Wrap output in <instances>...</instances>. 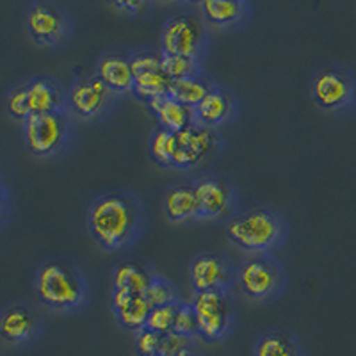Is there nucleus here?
Masks as SVG:
<instances>
[{"label": "nucleus", "mask_w": 356, "mask_h": 356, "mask_svg": "<svg viewBox=\"0 0 356 356\" xmlns=\"http://www.w3.org/2000/svg\"><path fill=\"white\" fill-rule=\"evenodd\" d=\"M148 107H150L152 113L157 118V127H161V129L178 134L189 129V127L196 125L195 109L182 104V102L175 100L170 95L148 102Z\"/></svg>", "instance_id": "412c9836"}, {"label": "nucleus", "mask_w": 356, "mask_h": 356, "mask_svg": "<svg viewBox=\"0 0 356 356\" xmlns=\"http://www.w3.org/2000/svg\"><path fill=\"white\" fill-rule=\"evenodd\" d=\"M237 287L248 300L275 303L287 289V273L273 253L248 255L237 266Z\"/></svg>", "instance_id": "20e7f679"}, {"label": "nucleus", "mask_w": 356, "mask_h": 356, "mask_svg": "<svg viewBox=\"0 0 356 356\" xmlns=\"http://www.w3.org/2000/svg\"><path fill=\"white\" fill-rule=\"evenodd\" d=\"M239 114V100L230 89L216 84L205 98L195 107L196 125L216 129L232 123Z\"/></svg>", "instance_id": "2eb2a0df"}, {"label": "nucleus", "mask_w": 356, "mask_h": 356, "mask_svg": "<svg viewBox=\"0 0 356 356\" xmlns=\"http://www.w3.org/2000/svg\"><path fill=\"white\" fill-rule=\"evenodd\" d=\"M111 8L120 11L127 17H145L154 8V2L148 0H122V2H109Z\"/></svg>", "instance_id": "72a5a7b5"}, {"label": "nucleus", "mask_w": 356, "mask_h": 356, "mask_svg": "<svg viewBox=\"0 0 356 356\" xmlns=\"http://www.w3.org/2000/svg\"><path fill=\"white\" fill-rule=\"evenodd\" d=\"M193 308L200 323V337L207 342H221L234 333L237 312L232 292H198L193 294Z\"/></svg>", "instance_id": "1a4fd4ad"}, {"label": "nucleus", "mask_w": 356, "mask_h": 356, "mask_svg": "<svg viewBox=\"0 0 356 356\" xmlns=\"http://www.w3.org/2000/svg\"><path fill=\"white\" fill-rule=\"evenodd\" d=\"M6 111L9 118L18 123H24L31 116V107H29V89L27 79L18 81L9 88L6 95Z\"/></svg>", "instance_id": "cd10ccee"}, {"label": "nucleus", "mask_w": 356, "mask_h": 356, "mask_svg": "<svg viewBox=\"0 0 356 356\" xmlns=\"http://www.w3.org/2000/svg\"><path fill=\"white\" fill-rule=\"evenodd\" d=\"M143 296H145L146 301L150 303L152 308L182 301V298H180V294H178L177 287L173 285V282H171V280H168L166 276L159 275V273L154 276L150 287L146 289V292Z\"/></svg>", "instance_id": "c85d7f7f"}, {"label": "nucleus", "mask_w": 356, "mask_h": 356, "mask_svg": "<svg viewBox=\"0 0 356 356\" xmlns=\"http://www.w3.org/2000/svg\"><path fill=\"white\" fill-rule=\"evenodd\" d=\"M114 95L95 73L77 77L68 86V111L82 120H100L114 107Z\"/></svg>", "instance_id": "ddd939ff"}, {"label": "nucleus", "mask_w": 356, "mask_h": 356, "mask_svg": "<svg viewBox=\"0 0 356 356\" xmlns=\"http://www.w3.org/2000/svg\"><path fill=\"white\" fill-rule=\"evenodd\" d=\"M310 97L324 113H349L356 107V75L344 65L319 66L312 72Z\"/></svg>", "instance_id": "39448f33"}, {"label": "nucleus", "mask_w": 356, "mask_h": 356, "mask_svg": "<svg viewBox=\"0 0 356 356\" xmlns=\"http://www.w3.org/2000/svg\"><path fill=\"white\" fill-rule=\"evenodd\" d=\"M225 139L216 129L193 125L177 134L173 170L191 171L202 168L205 162L216 159L221 152Z\"/></svg>", "instance_id": "f8f14e48"}, {"label": "nucleus", "mask_w": 356, "mask_h": 356, "mask_svg": "<svg viewBox=\"0 0 356 356\" xmlns=\"http://www.w3.org/2000/svg\"><path fill=\"white\" fill-rule=\"evenodd\" d=\"M227 237L248 255L275 253L287 243L289 225L276 209L255 205L239 211L227 222Z\"/></svg>", "instance_id": "7ed1b4c3"}, {"label": "nucleus", "mask_w": 356, "mask_h": 356, "mask_svg": "<svg viewBox=\"0 0 356 356\" xmlns=\"http://www.w3.org/2000/svg\"><path fill=\"white\" fill-rule=\"evenodd\" d=\"M175 333H180V335H186L189 339H198L200 337V323L198 317H196V312L193 308V303H187V301H182L180 307H178L177 317H175Z\"/></svg>", "instance_id": "7c9ffc66"}, {"label": "nucleus", "mask_w": 356, "mask_h": 356, "mask_svg": "<svg viewBox=\"0 0 356 356\" xmlns=\"http://www.w3.org/2000/svg\"><path fill=\"white\" fill-rule=\"evenodd\" d=\"M155 275L157 271H154L148 264L139 262V260H120L113 266L111 282L116 289H127L138 294H145Z\"/></svg>", "instance_id": "5701e85b"}, {"label": "nucleus", "mask_w": 356, "mask_h": 356, "mask_svg": "<svg viewBox=\"0 0 356 356\" xmlns=\"http://www.w3.org/2000/svg\"><path fill=\"white\" fill-rule=\"evenodd\" d=\"M24 25L31 40L43 49L63 47L73 33L68 9L52 0H33L25 9Z\"/></svg>", "instance_id": "6e6552de"}, {"label": "nucleus", "mask_w": 356, "mask_h": 356, "mask_svg": "<svg viewBox=\"0 0 356 356\" xmlns=\"http://www.w3.org/2000/svg\"><path fill=\"white\" fill-rule=\"evenodd\" d=\"M34 291L43 307L59 314L81 312L91 298L88 276L66 257H49L38 266Z\"/></svg>", "instance_id": "f03ea898"}, {"label": "nucleus", "mask_w": 356, "mask_h": 356, "mask_svg": "<svg viewBox=\"0 0 356 356\" xmlns=\"http://www.w3.org/2000/svg\"><path fill=\"white\" fill-rule=\"evenodd\" d=\"M161 333L150 328H143L134 333V351L138 356H159L162 344Z\"/></svg>", "instance_id": "2f4dec72"}, {"label": "nucleus", "mask_w": 356, "mask_h": 356, "mask_svg": "<svg viewBox=\"0 0 356 356\" xmlns=\"http://www.w3.org/2000/svg\"><path fill=\"white\" fill-rule=\"evenodd\" d=\"M0 218H2V227L6 228L8 225V218H9V211H8V205H9V193H8V184H6V178L2 177V186H0Z\"/></svg>", "instance_id": "f704fd0d"}, {"label": "nucleus", "mask_w": 356, "mask_h": 356, "mask_svg": "<svg viewBox=\"0 0 356 356\" xmlns=\"http://www.w3.org/2000/svg\"><path fill=\"white\" fill-rule=\"evenodd\" d=\"M200 202V219L225 221L239 212V193L230 178L225 175H200L193 180Z\"/></svg>", "instance_id": "9d476101"}, {"label": "nucleus", "mask_w": 356, "mask_h": 356, "mask_svg": "<svg viewBox=\"0 0 356 356\" xmlns=\"http://www.w3.org/2000/svg\"><path fill=\"white\" fill-rule=\"evenodd\" d=\"M162 209L170 222H189L200 219V202L193 182L173 184L164 191L162 196Z\"/></svg>", "instance_id": "aec40b11"}, {"label": "nucleus", "mask_w": 356, "mask_h": 356, "mask_svg": "<svg viewBox=\"0 0 356 356\" xmlns=\"http://www.w3.org/2000/svg\"><path fill=\"white\" fill-rule=\"evenodd\" d=\"M251 356H307L301 340L289 330L275 328L257 337Z\"/></svg>", "instance_id": "4be33fe9"}, {"label": "nucleus", "mask_w": 356, "mask_h": 356, "mask_svg": "<svg viewBox=\"0 0 356 356\" xmlns=\"http://www.w3.org/2000/svg\"><path fill=\"white\" fill-rule=\"evenodd\" d=\"M22 132H24V141L29 154L40 159L57 157V155L65 154L72 145V114H31L22 123Z\"/></svg>", "instance_id": "423d86ee"}, {"label": "nucleus", "mask_w": 356, "mask_h": 356, "mask_svg": "<svg viewBox=\"0 0 356 356\" xmlns=\"http://www.w3.org/2000/svg\"><path fill=\"white\" fill-rule=\"evenodd\" d=\"M237 266L222 251H200L189 264V284L198 292H232L237 285Z\"/></svg>", "instance_id": "9b49d317"}, {"label": "nucleus", "mask_w": 356, "mask_h": 356, "mask_svg": "<svg viewBox=\"0 0 356 356\" xmlns=\"http://www.w3.org/2000/svg\"><path fill=\"white\" fill-rule=\"evenodd\" d=\"M180 356H203V355L196 348H191V349H187V351H184Z\"/></svg>", "instance_id": "c9c22d12"}, {"label": "nucleus", "mask_w": 356, "mask_h": 356, "mask_svg": "<svg viewBox=\"0 0 356 356\" xmlns=\"http://www.w3.org/2000/svg\"><path fill=\"white\" fill-rule=\"evenodd\" d=\"M43 335L40 314L27 303H11L0 312V339L13 348H29Z\"/></svg>", "instance_id": "4468645a"}, {"label": "nucleus", "mask_w": 356, "mask_h": 356, "mask_svg": "<svg viewBox=\"0 0 356 356\" xmlns=\"http://www.w3.org/2000/svg\"><path fill=\"white\" fill-rule=\"evenodd\" d=\"M207 27L209 25L200 15L193 13L171 15L162 24L159 50L162 54H180L205 61L211 47V36Z\"/></svg>", "instance_id": "0eeeda50"}, {"label": "nucleus", "mask_w": 356, "mask_h": 356, "mask_svg": "<svg viewBox=\"0 0 356 356\" xmlns=\"http://www.w3.org/2000/svg\"><path fill=\"white\" fill-rule=\"evenodd\" d=\"M198 9L205 24L218 29L243 27L253 13V6L248 0H202Z\"/></svg>", "instance_id": "6ab92c4d"}, {"label": "nucleus", "mask_w": 356, "mask_h": 356, "mask_svg": "<svg viewBox=\"0 0 356 356\" xmlns=\"http://www.w3.org/2000/svg\"><path fill=\"white\" fill-rule=\"evenodd\" d=\"M145 207L125 189H109L95 196L86 211L91 239L104 251L120 253L138 243L145 230Z\"/></svg>", "instance_id": "f257e3e1"}, {"label": "nucleus", "mask_w": 356, "mask_h": 356, "mask_svg": "<svg viewBox=\"0 0 356 356\" xmlns=\"http://www.w3.org/2000/svg\"><path fill=\"white\" fill-rule=\"evenodd\" d=\"M171 79L168 77L164 68L154 70V72L139 73L134 77V89L132 93L138 98L146 102H152L155 98L166 97L170 91Z\"/></svg>", "instance_id": "393cba45"}, {"label": "nucleus", "mask_w": 356, "mask_h": 356, "mask_svg": "<svg viewBox=\"0 0 356 356\" xmlns=\"http://www.w3.org/2000/svg\"><path fill=\"white\" fill-rule=\"evenodd\" d=\"M109 307L122 328L134 333L146 328L152 307L143 294L113 287L109 294Z\"/></svg>", "instance_id": "f3484780"}, {"label": "nucleus", "mask_w": 356, "mask_h": 356, "mask_svg": "<svg viewBox=\"0 0 356 356\" xmlns=\"http://www.w3.org/2000/svg\"><path fill=\"white\" fill-rule=\"evenodd\" d=\"M93 73L114 95L132 93L134 70L130 52L109 50V52L102 54L97 59Z\"/></svg>", "instance_id": "a211bd4d"}, {"label": "nucleus", "mask_w": 356, "mask_h": 356, "mask_svg": "<svg viewBox=\"0 0 356 356\" xmlns=\"http://www.w3.org/2000/svg\"><path fill=\"white\" fill-rule=\"evenodd\" d=\"M29 107L31 114L70 113L68 88L47 73H38L27 79Z\"/></svg>", "instance_id": "dca6fc26"}, {"label": "nucleus", "mask_w": 356, "mask_h": 356, "mask_svg": "<svg viewBox=\"0 0 356 356\" xmlns=\"http://www.w3.org/2000/svg\"><path fill=\"white\" fill-rule=\"evenodd\" d=\"M182 301L152 308L150 316H148V323H146V328L154 330V332L161 333V335H168V333L173 332L175 317H177L178 307H180Z\"/></svg>", "instance_id": "c756f323"}, {"label": "nucleus", "mask_w": 356, "mask_h": 356, "mask_svg": "<svg viewBox=\"0 0 356 356\" xmlns=\"http://www.w3.org/2000/svg\"><path fill=\"white\" fill-rule=\"evenodd\" d=\"M191 348H195V340L186 335H180V333L171 332L162 337L159 356H180L184 351Z\"/></svg>", "instance_id": "473e14b6"}, {"label": "nucleus", "mask_w": 356, "mask_h": 356, "mask_svg": "<svg viewBox=\"0 0 356 356\" xmlns=\"http://www.w3.org/2000/svg\"><path fill=\"white\" fill-rule=\"evenodd\" d=\"M214 86L216 82H212L211 79L205 77V75L187 77V79H180V81H171L168 95L173 97L175 100L182 102V104H186V106L195 109L200 102L209 95V91H211Z\"/></svg>", "instance_id": "b1692460"}, {"label": "nucleus", "mask_w": 356, "mask_h": 356, "mask_svg": "<svg viewBox=\"0 0 356 356\" xmlns=\"http://www.w3.org/2000/svg\"><path fill=\"white\" fill-rule=\"evenodd\" d=\"M162 68L171 81H180L187 77H198L203 73V61L191 56L180 54H162Z\"/></svg>", "instance_id": "bb28decb"}, {"label": "nucleus", "mask_w": 356, "mask_h": 356, "mask_svg": "<svg viewBox=\"0 0 356 356\" xmlns=\"http://www.w3.org/2000/svg\"><path fill=\"white\" fill-rule=\"evenodd\" d=\"M175 145H177V134L157 127L152 132L150 141H148V150H150L154 162H157L161 168L171 170L173 168Z\"/></svg>", "instance_id": "a878e982"}]
</instances>
